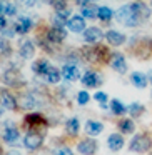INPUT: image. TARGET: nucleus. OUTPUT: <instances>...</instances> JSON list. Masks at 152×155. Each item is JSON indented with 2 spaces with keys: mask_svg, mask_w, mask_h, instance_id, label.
<instances>
[{
  "mask_svg": "<svg viewBox=\"0 0 152 155\" xmlns=\"http://www.w3.org/2000/svg\"><path fill=\"white\" fill-rule=\"evenodd\" d=\"M89 94L87 92H79V95H77V102H79V105H85L89 102Z\"/></svg>",
  "mask_w": 152,
  "mask_h": 155,
  "instance_id": "nucleus-33",
  "label": "nucleus"
},
{
  "mask_svg": "<svg viewBox=\"0 0 152 155\" xmlns=\"http://www.w3.org/2000/svg\"><path fill=\"white\" fill-rule=\"evenodd\" d=\"M67 27H69V30H70V32H75V34H79V32H82V30L85 32V20H84V17H82V15H74V17H70Z\"/></svg>",
  "mask_w": 152,
  "mask_h": 155,
  "instance_id": "nucleus-12",
  "label": "nucleus"
},
{
  "mask_svg": "<svg viewBox=\"0 0 152 155\" xmlns=\"http://www.w3.org/2000/svg\"><path fill=\"white\" fill-rule=\"evenodd\" d=\"M0 117H2V110H0Z\"/></svg>",
  "mask_w": 152,
  "mask_h": 155,
  "instance_id": "nucleus-42",
  "label": "nucleus"
},
{
  "mask_svg": "<svg viewBox=\"0 0 152 155\" xmlns=\"http://www.w3.org/2000/svg\"><path fill=\"white\" fill-rule=\"evenodd\" d=\"M102 130H104V125H102L100 122H95V120L85 122V132H87L89 135H99Z\"/></svg>",
  "mask_w": 152,
  "mask_h": 155,
  "instance_id": "nucleus-22",
  "label": "nucleus"
},
{
  "mask_svg": "<svg viewBox=\"0 0 152 155\" xmlns=\"http://www.w3.org/2000/svg\"><path fill=\"white\" fill-rule=\"evenodd\" d=\"M75 4L77 5H80V7H85V5L89 4V2H90V0H74Z\"/></svg>",
  "mask_w": 152,
  "mask_h": 155,
  "instance_id": "nucleus-38",
  "label": "nucleus"
},
{
  "mask_svg": "<svg viewBox=\"0 0 152 155\" xmlns=\"http://www.w3.org/2000/svg\"><path fill=\"white\" fill-rule=\"evenodd\" d=\"M0 14H4L5 17H14L17 14V7L8 0H0Z\"/></svg>",
  "mask_w": 152,
  "mask_h": 155,
  "instance_id": "nucleus-21",
  "label": "nucleus"
},
{
  "mask_svg": "<svg viewBox=\"0 0 152 155\" xmlns=\"http://www.w3.org/2000/svg\"><path fill=\"white\" fill-rule=\"evenodd\" d=\"M107 145H109L110 150L117 152V150H120V148L124 147V138H122V135H119V134H112V135H109V138H107Z\"/></svg>",
  "mask_w": 152,
  "mask_h": 155,
  "instance_id": "nucleus-18",
  "label": "nucleus"
},
{
  "mask_svg": "<svg viewBox=\"0 0 152 155\" xmlns=\"http://www.w3.org/2000/svg\"><path fill=\"white\" fill-rule=\"evenodd\" d=\"M102 38V30L99 27H90V28H85L84 32V40L87 44H95Z\"/></svg>",
  "mask_w": 152,
  "mask_h": 155,
  "instance_id": "nucleus-14",
  "label": "nucleus"
},
{
  "mask_svg": "<svg viewBox=\"0 0 152 155\" xmlns=\"http://www.w3.org/2000/svg\"><path fill=\"white\" fill-rule=\"evenodd\" d=\"M10 52H12V50H10V45H8V42L5 40V38L0 37V54H2V55H8Z\"/></svg>",
  "mask_w": 152,
  "mask_h": 155,
  "instance_id": "nucleus-32",
  "label": "nucleus"
},
{
  "mask_svg": "<svg viewBox=\"0 0 152 155\" xmlns=\"http://www.w3.org/2000/svg\"><path fill=\"white\" fill-rule=\"evenodd\" d=\"M102 78L99 74H95V72H87V74L82 75V84L85 85V87H97V85H100Z\"/></svg>",
  "mask_w": 152,
  "mask_h": 155,
  "instance_id": "nucleus-16",
  "label": "nucleus"
},
{
  "mask_svg": "<svg viewBox=\"0 0 152 155\" xmlns=\"http://www.w3.org/2000/svg\"><path fill=\"white\" fill-rule=\"evenodd\" d=\"M112 15L114 14H112V10L109 7H99V15L97 17L100 18L102 22H109L112 18Z\"/></svg>",
  "mask_w": 152,
  "mask_h": 155,
  "instance_id": "nucleus-26",
  "label": "nucleus"
},
{
  "mask_svg": "<svg viewBox=\"0 0 152 155\" xmlns=\"http://www.w3.org/2000/svg\"><path fill=\"white\" fill-rule=\"evenodd\" d=\"M127 110H129V114H130L132 117H139L140 114H144V107H142L140 104H130Z\"/></svg>",
  "mask_w": 152,
  "mask_h": 155,
  "instance_id": "nucleus-29",
  "label": "nucleus"
},
{
  "mask_svg": "<svg viewBox=\"0 0 152 155\" xmlns=\"http://www.w3.org/2000/svg\"><path fill=\"white\" fill-rule=\"evenodd\" d=\"M2 137H4V140L7 143H15L19 140V130L15 127H12L10 124H7L4 127V130H2Z\"/></svg>",
  "mask_w": 152,
  "mask_h": 155,
  "instance_id": "nucleus-13",
  "label": "nucleus"
},
{
  "mask_svg": "<svg viewBox=\"0 0 152 155\" xmlns=\"http://www.w3.org/2000/svg\"><path fill=\"white\" fill-rule=\"evenodd\" d=\"M105 38H107V42L110 45H114V47H119V45H122L125 42V35L120 34V32H117V30H109L107 34H105Z\"/></svg>",
  "mask_w": 152,
  "mask_h": 155,
  "instance_id": "nucleus-15",
  "label": "nucleus"
},
{
  "mask_svg": "<svg viewBox=\"0 0 152 155\" xmlns=\"http://www.w3.org/2000/svg\"><path fill=\"white\" fill-rule=\"evenodd\" d=\"M32 28V20L29 17H25V15H22V17H19L17 18V22L14 24V30H15V34H20V35H24V34H27L29 30Z\"/></svg>",
  "mask_w": 152,
  "mask_h": 155,
  "instance_id": "nucleus-9",
  "label": "nucleus"
},
{
  "mask_svg": "<svg viewBox=\"0 0 152 155\" xmlns=\"http://www.w3.org/2000/svg\"><path fill=\"white\" fill-rule=\"evenodd\" d=\"M62 77L67 78V80H77V78H80V72L75 65L65 64L64 68H62Z\"/></svg>",
  "mask_w": 152,
  "mask_h": 155,
  "instance_id": "nucleus-17",
  "label": "nucleus"
},
{
  "mask_svg": "<svg viewBox=\"0 0 152 155\" xmlns=\"http://www.w3.org/2000/svg\"><path fill=\"white\" fill-rule=\"evenodd\" d=\"M79 152L82 155H94L95 150H97V140H92V138H85L80 143L77 145Z\"/></svg>",
  "mask_w": 152,
  "mask_h": 155,
  "instance_id": "nucleus-8",
  "label": "nucleus"
},
{
  "mask_svg": "<svg viewBox=\"0 0 152 155\" xmlns=\"http://www.w3.org/2000/svg\"><path fill=\"white\" fill-rule=\"evenodd\" d=\"M70 8H62V10H57L54 15V27H62L64 28V25L69 24V20H70Z\"/></svg>",
  "mask_w": 152,
  "mask_h": 155,
  "instance_id": "nucleus-10",
  "label": "nucleus"
},
{
  "mask_svg": "<svg viewBox=\"0 0 152 155\" xmlns=\"http://www.w3.org/2000/svg\"><path fill=\"white\" fill-rule=\"evenodd\" d=\"M115 18L119 24H124L125 27H137L150 18V8L144 2H134L119 8L115 12Z\"/></svg>",
  "mask_w": 152,
  "mask_h": 155,
  "instance_id": "nucleus-1",
  "label": "nucleus"
},
{
  "mask_svg": "<svg viewBox=\"0 0 152 155\" xmlns=\"http://www.w3.org/2000/svg\"><path fill=\"white\" fill-rule=\"evenodd\" d=\"M10 155H20V153H17V152H14V153H10Z\"/></svg>",
  "mask_w": 152,
  "mask_h": 155,
  "instance_id": "nucleus-40",
  "label": "nucleus"
},
{
  "mask_svg": "<svg viewBox=\"0 0 152 155\" xmlns=\"http://www.w3.org/2000/svg\"><path fill=\"white\" fill-rule=\"evenodd\" d=\"M45 77H47V80L50 82V84H57V82L60 80V77H62V72H59L55 67H50V70L47 72Z\"/></svg>",
  "mask_w": 152,
  "mask_h": 155,
  "instance_id": "nucleus-25",
  "label": "nucleus"
},
{
  "mask_svg": "<svg viewBox=\"0 0 152 155\" xmlns=\"http://www.w3.org/2000/svg\"><path fill=\"white\" fill-rule=\"evenodd\" d=\"M19 54L22 58H32L35 54V45L32 40H22L20 47H19Z\"/></svg>",
  "mask_w": 152,
  "mask_h": 155,
  "instance_id": "nucleus-11",
  "label": "nucleus"
},
{
  "mask_svg": "<svg viewBox=\"0 0 152 155\" xmlns=\"http://www.w3.org/2000/svg\"><path fill=\"white\" fill-rule=\"evenodd\" d=\"M130 82L137 88H145V85H147V77H145L144 74H140V72H134V74L130 75Z\"/></svg>",
  "mask_w": 152,
  "mask_h": 155,
  "instance_id": "nucleus-23",
  "label": "nucleus"
},
{
  "mask_svg": "<svg viewBox=\"0 0 152 155\" xmlns=\"http://www.w3.org/2000/svg\"><path fill=\"white\" fill-rule=\"evenodd\" d=\"M65 37H67V32H65L64 28H60V27H52L50 30L47 32V40L50 42V44H54V45L64 42Z\"/></svg>",
  "mask_w": 152,
  "mask_h": 155,
  "instance_id": "nucleus-6",
  "label": "nucleus"
},
{
  "mask_svg": "<svg viewBox=\"0 0 152 155\" xmlns=\"http://www.w3.org/2000/svg\"><path fill=\"white\" fill-rule=\"evenodd\" d=\"M149 147H150V140H149L145 135H135V138H132L130 142V150L132 152H137V153H145V152L149 150Z\"/></svg>",
  "mask_w": 152,
  "mask_h": 155,
  "instance_id": "nucleus-2",
  "label": "nucleus"
},
{
  "mask_svg": "<svg viewBox=\"0 0 152 155\" xmlns=\"http://www.w3.org/2000/svg\"><path fill=\"white\" fill-rule=\"evenodd\" d=\"M52 65L49 64L47 60H44V58H40V60L34 62V65H32V70H34V74L37 75H47V72L50 70Z\"/></svg>",
  "mask_w": 152,
  "mask_h": 155,
  "instance_id": "nucleus-19",
  "label": "nucleus"
},
{
  "mask_svg": "<svg viewBox=\"0 0 152 155\" xmlns=\"http://www.w3.org/2000/svg\"><path fill=\"white\" fill-rule=\"evenodd\" d=\"M0 155H2V147H0Z\"/></svg>",
  "mask_w": 152,
  "mask_h": 155,
  "instance_id": "nucleus-41",
  "label": "nucleus"
},
{
  "mask_svg": "<svg viewBox=\"0 0 152 155\" xmlns=\"http://www.w3.org/2000/svg\"><path fill=\"white\" fill-rule=\"evenodd\" d=\"M19 105H20L24 110H30V108H34L35 105H37V100H35V97L32 94H24L19 98Z\"/></svg>",
  "mask_w": 152,
  "mask_h": 155,
  "instance_id": "nucleus-20",
  "label": "nucleus"
},
{
  "mask_svg": "<svg viewBox=\"0 0 152 155\" xmlns=\"http://www.w3.org/2000/svg\"><path fill=\"white\" fill-rule=\"evenodd\" d=\"M4 28H7V20H5L4 14H0V32L4 30Z\"/></svg>",
  "mask_w": 152,
  "mask_h": 155,
  "instance_id": "nucleus-35",
  "label": "nucleus"
},
{
  "mask_svg": "<svg viewBox=\"0 0 152 155\" xmlns=\"http://www.w3.org/2000/svg\"><path fill=\"white\" fill-rule=\"evenodd\" d=\"M2 80H4V84L7 85H24L25 80L24 77H22V74L19 70H15V68H8V70L4 72V75H2Z\"/></svg>",
  "mask_w": 152,
  "mask_h": 155,
  "instance_id": "nucleus-3",
  "label": "nucleus"
},
{
  "mask_svg": "<svg viewBox=\"0 0 152 155\" xmlns=\"http://www.w3.org/2000/svg\"><path fill=\"white\" fill-rule=\"evenodd\" d=\"M119 128H120L122 134H132L134 132V124H132V120H122L119 124Z\"/></svg>",
  "mask_w": 152,
  "mask_h": 155,
  "instance_id": "nucleus-28",
  "label": "nucleus"
},
{
  "mask_svg": "<svg viewBox=\"0 0 152 155\" xmlns=\"http://www.w3.org/2000/svg\"><path fill=\"white\" fill-rule=\"evenodd\" d=\"M109 60H110V67L114 68L117 74H125V72H127V62H125V58L122 54L114 52Z\"/></svg>",
  "mask_w": 152,
  "mask_h": 155,
  "instance_id": "nucleus-4",
  "label": "nucleus"
},
{
  "mask_svg": "<svg viewBox=\"0 0 152 155\" xmlns=\"http://www.w3.org/2000/svg\"><path fill=\"white\" fill-rule=\"evenodd\" d=\"M99 15V8L95 5H85L82 7V17L84 18H95Z\"/></svg>",
  "mask_w": 152,
  "mask_h": 155,
  "instance_id": "nucleus-24",
  "label": "nucleus"
},
{
  "mask_svg": "<svg viewBox=\"0 0 152 155\" xmlns=\"http://www.w3.org/2000/svg\"><path fill=\"white\" fill-rule=\"evenodd\" d=\"M110 108H112V112H114V115H122L125 112V107L117 100V98H114V100L110 102Z\"/></svg>",
  "mask_w": 152,
  "mask_h": 155,
  "instance_id": "nucleus-27",
  "label": "nucleus"
},
{
  "mask_svg": "<svg viewBox=\"0 0 152 155\" xmlns=\"http://www.w3.org/2000/svg\"><path fill=\"white\" fill-rule=\"evenodd\" d=\"M150 155H152V153H150Z\"/></svg>",
  "mask_w": 152,
  "mask_h": 155,
  "instance_id": "nucleus-43",
  "label": "nucleus"
},
{
  "mask_svg": "<svg viewBox=\"0 0 152 155\" xmlns=\"http://www.w3.org/2000/svg\"><path fill=\"white\" fill-rule=\"evenodd\" d=\"M0 104H2V107L8 108V110H14V108L17 107L15 97L8 90H5V88H0Z\"/></svg>",
  "mask_w": 152,
  "mask_h": 155,
  "instance_id": "nucleus-7",
  "label": "nucleus"
},
{
  "mask_svg": "<svg viewBox=\"0 0 152 155\" xmlns=\"http://www.w3.org/2000/svg\"><path fill=\"white\" fill-rule=\"evenodd\" d=\"M149 82H150V84H152V70L149 72Z\"/></svg>",
  "mask_w": 152,
  "mask_h": 155,
  "instance_id": "nucleus-39",
  "label": "nucleus"
},
{
  "mask_svg": "<svg viewBox=\"0 0 152 155\" xmlns=\"http://www.w3.org/2000/svg\"><path fill=\"white\" fill-rule=\"evenodd\" d=\"M42 142H44V138H42V135L39 134V132H29V134L25 135L24 145L29 148V150H37V148L42 145Z\"/></svg>",
  "mask_w": 152,
  "mask_h": 155,
  "instance_id": "nucleus-5",
  "label": "nucleus"
},
{
  "mask_svg": "<svg viewBox=\"0 0 152 155\" xmlns=\"http://www.w3.org/2000/svg\"><path fill=\"white\" fill-rule=\"evenodd\" d=\"M67 132H69V135H75L79 132V120L77 118H70L67 122Z\"/></svg>",
  "mask_w": 152,
  "mask_h": 155,
  "instance_id": "nucleus-31",
  "label": "nucleus"
},
{
  "mask_svg": "<svg viewBox=\"0 0 152 155\" xmlns=\"http://www.w3.org/2000/svg\"><path fill=\"white\" fill-rule=\"evenodd\" d=\"M95 100H97L99 104L102 105V107H105V102H107V95H105L104 92H97V94H95Z\"/></svg>",
  "mask_w": 152,
  "mask_h": 155,
  "instance_id": "nucleus-34",
  "label": "nucleus"
},
{
  "mask_svg": "<svg viewBox=\"0 0 152 155\" xmlns=\"http://www.w3.org/2000/svg\"><path fill=\"white\" fill-rule=\"evenodd\" d=\"M55 155H74V153H72L70 148H60V150H59Z\"/></svg>",
  "mask_w": 152,
  "mask_h": 155,
  "instance_id": "nucleus-36",
  "label": "nucleus"
},
{
  "mask_svg": "<svg viewBox=\"0 0 152 155\" xmlns=\"http://www.w3.org/2000/svg\"><path fill=\"white\" fill-rule=\"evenodd\" d=\"M27 124L30 125V127H37V124H44V118L39 114H30L27 117Z\"/></svg>",
  "mask_w": 152,
  "mask_h": 155,
  "instance_id": "nucleus-30",
  "label": "nucleus"
},
{
  "mask_svg": "<svg viewBox=\"0 0 152 155\" xmlns=\"http://www.w3.org/2000/svg\"><path fill=\"white\" fill-rule=\"evenodd\" d=\"M24 7H34L35 5V0H20Z\"/></svg>",
  "mask_w": 152,
  "mask_h": 155,
  "instance_id": "nucleus-37",
  "label": "nucleus"
}]
</instances>
